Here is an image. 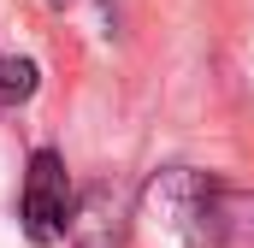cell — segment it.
<instances>
[{
  "mask_svg": "<svg viewBox=\"0 0 254 248\" xmlns=\"http://www.w3.org/2000/svg\"><path fill=\"white\" fill-rule=\"evenodd\" d=\"M71 172L54 148H36L30 166H24V189H18V225L36 248L65 243V225H71Z\"/></svg>",
  "mask_w": 254,
  "mask_h": 248,
  "instance_id": "2",
  "label": "cell"
},
{
  "mask_svg": "<svg viewBox=\"0 0 254 248\" xmlns=\"http://www.w3.org/2000/svg\"><path fill=\"white\" fill-rule=\"evenodd\" d=\"M142 207L184 248H254V189H237L213 172L166 166L148 178Z\"/></svg>",
  "mask_w": 254,
  "mask_h": 248,
  "instance_id": "1",
  "label": "cell"
},
{
  "mask_svg": "<svg viewBox=\"0 0 254 248\" xmlns=\"http://www.w3.org/2000/svg\"><path fill=\"white\" fill-rule=\"evenodd\" d=\"M125 231H130V207L107 184L83 189L71 201V225H65V243L71 248H125Z\"/></svg>",
  "mask_w": 254,
  "mask_h": 248,
  "instance_id": "3",
  "label": "cell"
},
{
  "mask_svg": "<svg viewBox=\"0 0 254 248\" xmlns=\"http://www.w3.org/2000/svg\"><path fill=\"white\" fill-rule=\"evenodd\" d=\"M36 89H42V65L24 60V54H0V113L6 107H24Z\"/></svg>",
  "mask_w": 254,
  "mask_h": 248,
  "instance_id": "4",
  "label": "cell"
}]
</instances>
